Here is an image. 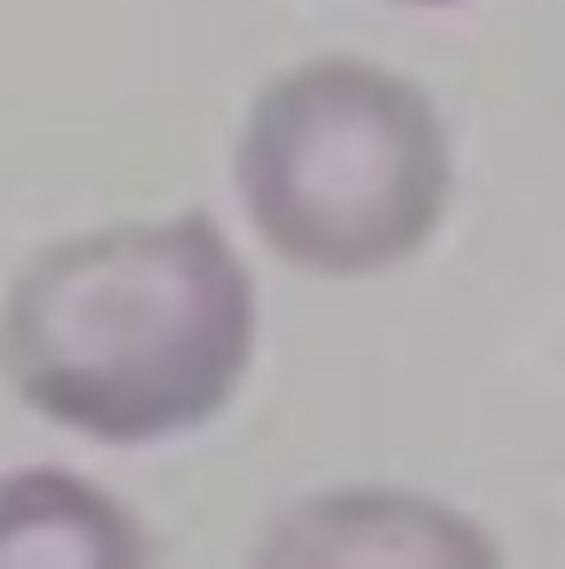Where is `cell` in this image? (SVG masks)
<instances>
[{
    "mask_svg": "<svg viewBox=\"0 0 565 569\" xmlns=\"http://www.w3.org/2000/svg\"><path fill=\"white\" fill-rule=\"evenodd\" d=\"M249 356L254 284L205 213L58 240L0 311V369L22 405L102 445L209 422Z\"/></svg>",
    "mask_w": 565,
    "mask_h": 569,
    "instance_id": "obj_1",
    "label": "cell"
},
{
    "mask_svg": "<svg viewBox=\"0 0 565 569\" xmlns=\"http://www.w3.org/2000/svg\"><path fill=\"white\" fill-rule=\"evenodd\" d=\"M236 182L258 236L285 262L369 276L436 231L449 142L436 107L405 76L360 58H316L254 98Z\"/></svg>",
    "mask_w": 565,
    "mask_h": 569,
    "instance_id": "obj_2",
    "label": "cell"
},
{
    "mask_svg": "<svg viewBox=\"0 0 565 569\" xmlns=\"http://www.w3.org/2000/svg\"><path fill=\"white\" fill-rule=\"evenodd\" d=\"M480 533L409 493L343 489L298 502L276 520L258 565H489Z\"/></svg>",
    "mask_w": 565,
    "mask_h": 569,
    "instance_id": "obj_3",
    "label": "cell"
},
{
    "mask_svg": "<svg viewBox=\"0 0 565 569\" xmlns=\"http://www.w3.org/2000/svg\"><path fill=\"white\" fill-rule=\"evenodd\" d=\"M142 560V529L98 485L58 467L0 476V565L129 569Z\"/></svg>",
    "mask_w": 565,
    "mask_h": 569,
    "instance_id": "obj_4",
    "label": "cell"
},
{
    "mask_svg": "<svg viewBox=\"0 0 565 569\" xmlns=\"http://www.w3.org/2000/svg\"><path fill=\"white\" fill-rule=\"evenodd\" d=\"M400 4H454V0H400Z\"/></svg>",
    "mask_w": 565,
    "mask_h": 569,
    "instance_id": "obj_5",
    "label": "cell"
}]
</instances>
